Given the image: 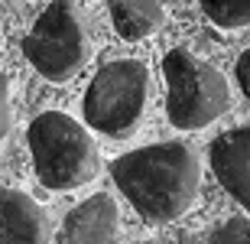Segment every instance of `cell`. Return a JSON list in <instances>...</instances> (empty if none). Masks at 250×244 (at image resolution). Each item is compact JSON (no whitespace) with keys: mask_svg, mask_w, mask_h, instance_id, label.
<instances>
[{"mask_svg":"<svg viewBox=\"0 0 250 244\" xmlns=\"http://www.w3.org/2000/svg\"><path fill=\"white\" fill-rule=\"evenodd\" d=\"M111 176L149 225H169L195 205L202 189V163L188 143L166 140L117 156Z\"/></svg>","mask_w":250,"mask_h":244,"instance_id":"6da1fadb","label":"cell"},{"mask_svg":"<svg viewBox=\"0 0 250 244\" xmlns=\"http://www.w3.org/2000/svg\"><path fill=\"white\" fill-rule=\"evenodd\" d=\"M26 143L33 153L36 176L46 189L68 192L82 189L101 173V153L94 143L91 131L72 114L62 111H42L29 124Z\"/></svg>","mask_w":250,"mask_h":244,"instance_id":"7a4b0ae2","label":"cell"},{"mask_svg":"<svg viewBox=\"0 0 250 244\" xmlns=\"http://www.w3.org/2000/svg\"><path fill=\"white\" fill-rule=\"evenodd\" d=\"M166 114L179 131H205L231 108V85L221 68L188 49H169L163 56Z\"/></svg>","mask_w":250,"mask_h":244,"instance_id":"3957f363","label":"cell"},{"mask_svg":"<svg viewBox=\"0 0 250 244\" xmlns=\"http://www.w3.org/2000/svg\"><path fill=\"white\" fill-rule=\"evenodd\" d=\"M149 98V68L140 59H117L98 68L84 91L82 111L91 131L124 140L140 127Z\"/></svg>","mask_w":250,"mask_h":244,"instance_id":"277c9868","label":"cell"},{"mask_svg":"<svg viewBox=\"0 0 250 244\" xmlns=\"http://www.w3.org/2000/svg\"><path fill=\"white\" fill-rule=\"evenodd\" d=\"M23 56L46 82H72L91 56V36L75 0H49L23 39Z\"/></svg>","mask_w":250,"mask_h":244,"instance_id":"5b68a950","label":"cell"},{"mask_svg":"<svg viewBox=\"0 0 250 244\" xmlns=\"http://www.w3.org/2000/svg\"><path fill=\"white\" fill-rule=\"evenodd\" d=\"M121 208L111 192H94L62 218L59 244H117Z\"/></svg>","mask_w":250,"mask_h":244,"instance_id":"8992f818","label":"cell"},{"mask_svg":"<svg viewBox=\"0 0 250 244\" xmlns=\"http://www.w3.org/2000/svg\"><path fill=\"white\" fill-rule=\"evenodd\" d=\"M208 160L224 192H231V199L250 215V124L214 137Z\"/></svg>","mask_w":250,"mask_h":244,"instance_id":"52a82bcc","label":"cell"},{"mask_svg":"<svg viewBox=\"0 0 250 244\" xmlns=\"http://www.w3.org/2000/svg\"><path fill=\"white\" fill-rule=\"evenodd\" d=\"M52 218L46 205L13 186H0V244H49Z\"/></svg>","mask_w":250,"mask_h":244,"instance_id":"ba28073f","label":"cell"},{"mask_svg":"<svg viewBox=\"0 0 250 244\" xmlns=\"http://www.w3.org/2000/svg\"><path fill=\"white\" fill-rule=\"evenodd\" d=\"M107 10H111V23L117 36L127 43H140V39L153 36L166 20L159 0H107Z\"/></svg>","mask_w":250,"mask_h":244,"instance_id":"9c48e42d","label":"cell"},{"mask_svg":"<svg viewBox=\"0 0 250 244\" xmlns=\"http://www.w3.org/2000/svg\"><path fill=\"white\" fill-rule=\"evenodd\" d=\"M205 17L221 29L250 26V0H198Z\"/></svg>","mask_w":250,"mask_h":244,"instance_id":"30bf717a","label":"cell"},{"mask_svg":"<svg viewBox=\"0 0 250 244\" xmlns=\"http://www.w3.org/2000/svg\"><path fill=\"white\" fill-rule=\"evenodd\" d=\"M208 244H250V218L247 215H231L228 222L211 231Z\"/></svg>","mask_w":250,"mask_h":244,"instance_id":"8fae6325","label":"cell"},{"mask_svg":"<svg viewBox=\"0 0 250 244\" xmlns=\"http://www.w3.org/2000/svg\"><path fill=\"white\" fill-rule=\"evenodd\" d=\"M13 127V94H10V78L0 72V140Z\"/></svg>","mask_w":250,"mask_h":244,"instance_id":"7c38bea8","label":"cell"},{"mask_svg":"<svg viewBox=\"0 0 250 244\" xmlns=\"http://www.w3.org/2000/svg\"><path fill=\"white\" fill-rule=\"evenodd\" d=\"M234 75H237V85H241L244 98L250 101V49H244L237 56V66H234Z\"/></svg>","mask_w":250,"mask_h":244,"instance_id":"4fadbf2b","label":"cell"},{"mask_svg":"<svg viewBox=\"0 0 250 244\" xmlns=\"http://www.w3.org/2000/svg\"><path fill=\"white\" fill-rule=\"evenodd\" d=\"M133 244H156V241H133Z\"/></svg>","mask_w":250,"mask_h":244,"instance_id":"5bb4252c","label":"cell"}]
</instances>
